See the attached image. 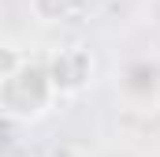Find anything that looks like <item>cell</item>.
I'll use <instances>...</instances> for the list:
<instances>
[{
  "label": "cell",
  "mask_w": 160,
  "mask_h": 157,
  "mask_svg": "<svg viewBox=\"0 0 160 157\" xmlns=\"http://www.w3.org/2000/svg\"><path fill=\"white\" fill-rule=\"evenodd\" d=\"M56 86L48 75V64L41 60H26L15 71L0 75V109L4 116L15 123H34L41 120L52 105H56Z\"/></svg>",
  "instance_id": "cell-1"
},
{
  "label": "cell",
  "mask_w": 160,
  "mask_h": 157,
  "mask_svg": "<svg viewBox=\"0 0 160 157\" xmlns=\"http://www.w3.org/2000/svg\"><path fill=\"white\" fill-rule=\"evenodd\" d=\"M45 64H48V75H52V86H56L60 97L82 94V90L89 86V78H93V52L82 49V45H63V49H56Z\"/></svg>",
  "instance_id": "cell-2"
},
{
  "label": "cell",
  "mask_w": 160,
  "mask_h": 157,
  "mask_svg": "<svg viewBox=\"0 0 160 157\" xmlns=\"http://www.w3.org/2000/svg\"><path fill=\"white\" fill-rule=\"evenodd\" d=\"M123 94L134 97V101H149L153 94L160 90V68L153 60H130L123 68V78H119Z\"/></svg>",
  "instance_id": "cell-3"
},
{
  "label": "cell",
  "mask_w": 160,
  "mask_h": 157,
  "mask_svg": "<svg viewBox=\"0 0 160 157\" xmlns=\"http://www.w3.org/2000/svg\"><path fill=\"white\" fill-rule=\"evenodd\" d=\"M82 0H30V11L38 23H48V26H60V23H71L78 15Z\"/></svg>",
  "instance_id": "cell-4"
}]
</instances>
